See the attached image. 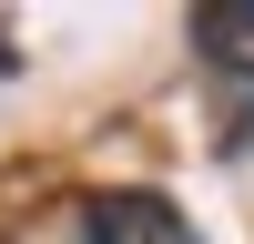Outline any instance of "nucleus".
<instances>
[{
	"label": "nucleus",
	"mask_w": 254,
	"mask_h": 244,
	"mask_svg": "<svg viewBox=\"0 0 254 244\" xmlns=\"http://www.w3.org/2000/svg\"><path fill=\"white\" fill-rule=\"evenodd\" d=\"M193 51L214 71H244L254 81V0H203L193 10Z\"/></svg>",
	"instance_id": "2"
},
{
	"label": "nucleus",
	"mask_w": 254,
	"mask_h": 244,
	"mask_svg": "<svg viewBox=\"0 0 254 244\" xmlns=\"http://www.w3.org/2000/svg\"><path fill=\"white\" fill-rule=\"evenodd\" d=\"M81 244H193V214L153 183H112V193H81Z\"/></svg>",
	"instance_id": "1"
}]
</instances>
